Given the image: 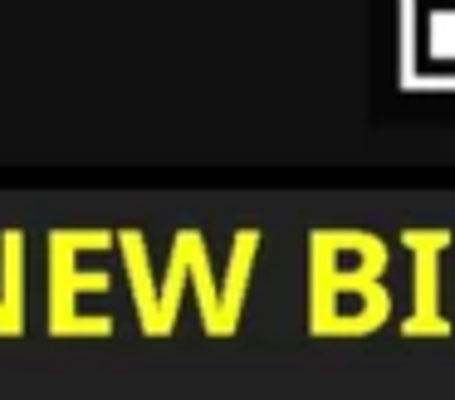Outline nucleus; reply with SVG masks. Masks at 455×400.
Instances as JSON below:
<instances>
[]
</instances>
